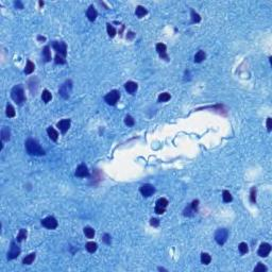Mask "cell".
I'll use <instances>...</instances> for the list:
<instances>
[{
    "label": "cell",
    "mask_w": 272,
    "mask_h": 272,
    "mask_svg": "<svg viewBox=\"0 0 272 272\" xmlns=\"http://www.w3.org/2000/svg\"><path fill=\"white\" fill-rule=\"evenodd\" d=\"M42 224H43L46 229L54 230L56 226H58V221H56V219L54 218V217L49 216V217H47V218H45V219L42 220Z\"/></svg>",
    "instance_id": "cell-8"
},
{
    "label": "cell",
    "mask_w": 272,
    "mask_h": 272,
    "mask_svg": "<svg viewBox=\"0 0 272 272\" xmlns=\"http://www.w3.org/2000/svg\"><path fill=\"white\" fill-rule=\"evenodd\" d=\"M222 198H223V201L224 202H231V201L233 200V198H232V195L230 193V191L229 190H223V193H222Z\"/></svg>",
    "instance_id": "cell-29"
},
{
    "label": "cell",
    "mask_w": 272,
    "mask_h": 272,
    "mask_svg": "<svg viewBox=\"0 0 272 272\" xmlns=\"http://www.w3.org/2000/svg\"><path fill=\"white\" fill-rule=\"evenodd\" d=\"M205 58H206V54H205V52H204V51H202V50H200V51H198V52L196 53V55H195V62H196V63L203 62L204 60H205Z\"/></svg>",
    "instance_id": "cell-19"
},
{
    "label": "cell",
    "mask_w": 272,
    "mask_h": 272,
    "mask_svg": "<svg viewBox=\"0 0 272 272\" xmlns=\"http://www.w3.org/2000/svg\"><path fill=\"white\" fill-rule=\"evenodd\" d=\"M103 240H104L106 243H111V238H110V236H108V234H105V235H104V238H103Z\"/></svg>",
    "instance_id": "cell-42"
},
{
    "label": "cell",
    "mask_w": 272,
    "mask_h": 272,
    "mask_svg": "<svg viewBox=\"0 0 272 272\" xmlns=\"http://www.w3.org/2000/svg\"><path fill=\"white\" fill-rule=\"evenodd\" d=\"M125 90L129 92V94H134L136 90H137V83L133 82V81H129L125 84Z\"/></svg>",
    "instance_id": "cell-15"
},
{
    "label": "cell",
    "mask_w": 272,
    "mask_h": 272,
    "mask_svg": "<svg viewBox=\"0 0 272 272\" xmlns=\"http://www.w3.org/2000/svg\"><path fill=\"white\" fill-rule=\"evenodd\" d=\"M11 97L17 104H21L23 102L26 101V96H25V90H23V85H16L12 88L11 92Z\"/></svg>",
    "instance_id": "cell-2"
},
{
    "label": "cell",
    "mask_w": 272,
    "mask_h": 272,
    "mask_svg": "<svg viewBox=\"0 0 272 272\" xmlns=\"http://www.w3.org/2000/svg\"><path fill=\"white\" fill-rule=\"evenodd\" d=\"M271 122H272V119H271V118H268V119H267V129H268V131H269V132L271 131V129H272Z\"/></svg>",
    "instance_id": "cell-40"
},
{
    "label": "cell",
    "mask_w": 272,
    "mask_h": 272,
    "mask_svg": "<svg viewBox=\"0 0 272 272\" xmlns=\"http://www.w3.org/2000/svg\"><path fill=\"white\" fill-rule=\"evenodd\" d=\"M250 200H251V202H252V203H255V202H256V189L254 188V187H253L252 189H251Z\"/></svg>",
    "instance_id": "cell-38"
},
{
    "label": "cell",
    "mask_w": 272,
    "mask_h": 272,
    "mask_svg": "<svg viewBox=\"0 0 272 272\" xmlns=\"http://www.w3.org/2000/svg\"><path fill=\"white\" fill-rule=\"evenodd\" d=\"M84 234H85V236L87 238H94V236H95V230L90 227V226H86V227H84Z\"/></svg>",
    "instance_id": "cell-23"
},
{
    "label": "cell",
    "mask_w": 272,
    "mask_h": 272,
    "mask_svg": "<svg viewBox=\"0 0 272 272\" xmlns=\"http://www.w3.org/2000/svg\"><path fill=\"white\" fill-rule=\"evenodd\" d=\"M19 254H20V248L17 246V243H15V241H12V243H11L10 250H9V252H8V259L11 260V259L16 258Z\"/></svg>",
    "instance_id": "cell-6"
},
{
    "label": "cell",
    "mask_w": 272,
    "mask_h": 272,
    "mask_svg": "<svg viewBox=\"0 0 272 272\" xmlns=\"http://www.w3.org/2000/svg\"><path fill=\"white\" fill-rule=\"evenodd\" d=\"M26 238H27V231L25 229H21L19 231V233H18V235H17V241L20 243V241H23V240L26 239Z\"/></svg>",
    "instance_id": "cell-30"
},
{
    "label": "cell",
    "mask_w": 272,
    "mask_h": 272,
    "mask_svg": "<svg viewBox=\"0 0 272 272\" xmlns=\"http://www.w3.org/2000/svg\"><path fill=\"white\" fill-rule=\"evenodd\" d=\"M119 98H120V92L114 89V90H111L108 95L105 96L104 100L108 105H116L117 102L119 101Z\"/></svg>",
    "instance_id": "cell-3"
},
{
    "label": "cell",
    "mask_w": 272,
    "mask_h": 272,
    "mask_svg": "<svg viewBox=\"0 0 272 272\" xmlns=\"http://www.w3.org/2000/svg\"><path fill=\"white\" fill-rule=\"evenodd\" d=\"M34 69H35L34 64H33L31 61H28L26 65V68H25V72H26L27 75H30V73H32V72L34 71Z\"/></svg>",
    "instance_id": "cell-25"
},
{
    "label": "cell",
    "mask_w": 272,
    "mask_h": 272,
    "mask_svg": "<svg viewBox=\"0 0 272 272\" xmlns=\"http://www.w3.org/2000/svg\"><path fill=\"white\" fill-rule=\"evenodd\" d=\"M254 271H256V272H258V271H262V272H266L267 271V267L266 266H264L262 264H260L259 262L258 265L256 266L255 268H254Z\"/></svg>",
    "instance_id": "cell-37"
},
{
    "label": "cell",
    "mask_w": 272,
    "mask_h": 272,
    "mask_svg": "<svg viewBox=\"0 0 272 272\" xmlns=\"http://www.w3.org/2000/svg\"><path fill=\"white\" fill-rule=\"evenodd\" d=\"M43 54H44V58H45V60H46V62H49V61H51V52H50V47L49 46H46L45 48H44Z\"/></svg>",
    "instance_id": "cell-27"
},
{
    "label": "cell",
    "mask_w": 272,
    "mask_h": 272,
    "mask_svg": "<svg viewBox=\"0 0 272 272\" xmlns=\"http://www.w3.org/2000/svg\"><path fill=\"white\" fill-rule=\"evenodd\" d=\"M191 19H193V23H199L201 20V17L199 14L196 13L193 10H191Z\"/></svg>",
    "instance_id": "cell-36"
},
{
    "label": "cell",
    "mask_w": 272,
    "mask_h": 272,
    "mask_svg": "<svg viewBox=\"0 0 272 272\" xmlns=\"http://www.w3.org/2000/svg\"><path fill=\"white\" fill-rule=\"evenodd\" d=\"M26 149L27 152L30 155H37V156H42L45 155V150L40 147V145L38 144V141L32 138H29L26 141Z\"/></svg>",
    "instance_id": "cell-1"
},
{
    "label": "cell",
    "mask_w": 272,
    "mask_h": 272,
    "mask_svg": "<svg viewBox=\"0 0 272 272\" xmlns=\"http://www.w3.org/2000/svg\"><path fill=\"white\" fill-rule=\"evenodd\" d=\"M150 223H151V225H153V226H158V224H160V222H158V219H151V221H150Z\"/></svg>",
    "instance_id": "cell-41"
},
{
    "label": "cell",
    "mask_w": 272,
    "mask_h": 272,
    "mask_svg": "<svg viewBox=\"0 0 272 272\" xmlns=\"http://www.w3.org/2000/svg\"><path fill=\"white\" fill-rule=\"evenodd\" d=\"M210 262H212V257H210V254H207V253H202V254H201V262H202V264L208 265Z\"/></svg>",
    "instance_id": "cell-24"
},
{
    "label": "cell",
    "mask_w": 272,
    "mask_h": 272,
    "mask_svg": "<svg viewBox=\"0 0 272 272\" xmlns=\"http://www.w3.org/2000/svg\"><path fill=\"white\" fill-rule=\"evenodd\" d=\"M34 259H35V253H31L23 259V265H31L34 262Z\"/></svg>",
    "instance_id": "cell-20"
},
{
    "label": "cell",
    "mask_w": 272,
    "mask_h": 272,
    "mask_svg": "<svg viewBox=\"0 0 272 272\" xmlns=\"http://www.w3.org/2000/svg\"><path fill=\"white\" fill-rule=\"evenodd\" d=\"M170 98H171L170 94L163 92V94H161V95L158 96V102H166V101H168V100H170Z\"/></svg>",
    "instance_id": "cell-31"
},
{
    "label": "cell",
    "mask_w": 272,
    "mask_h": 272,
    "mask_svg": "<svg viewBox=\"0 0 272 272\" xmlns=\"http://www.w3.org/2000/svg\"><path fill=\"white\" fill-rule=\"evenodd\" d=\"M15 5H16V7H18L19 9H23V4L20 3L19 1H16V2H15Z\"/></svg>",
    "instance_id": "cell-43"
},
{
    "label": "cell",
    "mask_w": 272,
    "mask_h": 272,
    "mask_svg": "<svg viewBox=\"0 0 272 272\" xmlns=\"http://www.w3.org/2000/svg\"><path fill=\"white\" fill-rule=\"evenodd\" d=\"M75 177H87L89 174L88 172V169H87V166L84 164H81L79 166V167L77 168V170H75Z\"/></svg>",
    "instance_id": "cell-12"
},
{
    "label": "cell",
    "mask_w": 272,
    "mask_h": 272,
    "mask_svg": "<svg viewBox=\"0 0 272 272\" xmlns=\"http://www.w3.org/2000/svg\"><path fill=\"white\" fill-rule=\"evenodd\" d=\"M55 63H56V64H65V63H66L65 58H63V56L59 55V54H56V56H55Z\"/></svg>",
    "instance_id": "cell-39"
},
{
    "label": "cell",
    "mask_w": 272,
    "mask_h": 272,
    "mask_svg": "<svg viewBox=\"0 0 272 272\" xmlns=\"http://www.w3.org/2000/svg\"><path fill=\"white\" fill-rule=\"evenodd\" d=\"M156 51H158V53L160 54V56H161L162 59L166 60V61H168V55L167 53H166V45H164V44H158L156 45Z\"/></svg>",
    "instance_id": "cell-14"
},
{
    "label": "cell",
    "mask_w": 272,
    "mask_h": 272,
    "mask_svg": "<svg viewBox=\"0 0 272 272\" xmlns=\"http://www.w3.org/2000/svg\"><path fill=\"white\" fill-rule=\"evenodd\" d=\"M106 30H108V36H111V37H114V36L116 35V30H115L114 27L111 26L110 23H108V25H106Z\"/></svg>",
    "instance_id": "cell-34"
},
{
    "label": "cell",
    "mask_w": 272,
    "mask_h": 272,
    "mask_svg": "<svg viewBox=\"0 0 272 272\" xmlns=\"http://www.w3.org/2000/svg\"><path fill=\"white\" fill-rule=\"evenodd\" d=\"M227 235H229V233H227V231L225 229L217 230V232L215 233V240H216V243L218 245H220V246L224 245L226 239H227Z\"/></svg>",
    "instance_id": "cell-4"
},
{
    "label": "cell",
    "mask_w": 272,
    "mask_h": 272,
    "mask_svg": "<svg viewBox=\"0 0 272 272\" xmlns=\"http://www.w3.org/2000/svg\"><path fill=\"white\" fill-rule=\"evenodd\" d=\"M38 40H45V37H42V36H38Z\"/></svg>",
    "instance_id": "cell-44"
},
{
    "label": "cell",
    "mask_w": 272,
    "mask_h": 272,
    "mask_svg": "<svg viewBox=\"0 0 272 272\" xmlns=\"http://www.w3.org/2000/svg\"><path fill=\"white\" fill-rule=\"evenodd\" d=\"M147 13H148L147 10H146V9H145L144 7H141V5H138V7L136 8V11H135V14H136V16L139 17V18L144 17Z\"/></svg>",
    "instance_id": "cell-21"
},
{
    "label": "cell",
    "mask_w": 272,
    "mask_h": 272,
    "mask_svg": "<svg viewBox=\"0 0 272 272\" xmlns=\"http://www.w3.org/2000/svg\"><path fill=\"white\" fill-rule=\"evenodd\" d=\"M140 193L144 197L148 198V197H150V196H152V195L155 193V188H154V186L151 185V184H145V185H143V186L140 187Z\"/></svg>",
    "instance_id": "cell-10"
},
{
    "label": "cell",
    "mask_w": 272,
    "mask_h": 272,
    "mask_svg": "<svg viewBox=\"0 0 272 272\" xmlns=\"http://www.w3.org/2000/svg\"><path fill=\"white\" fill-rule=\"evenodd\" d=\"M10 129L7 127H3L1 129V140L2 141H9L10 140Z\"/></svg>",
    "instance_id": "cell-17"
},
{
    "label": "cell",
    "mask_w": 272,
    "mask_h": 272,
    "mask_svg": "<svg viewBox=\"0 0 272 272\" xmlns=\"http://www.w3.org/2000/svg\"><path fill=\"white\" fill-rule=\"evenodd\" d=\"M270 252H271V246L267 243H262L260 247H259L258 251H257V253H258V255L260 257H267L270 254Z\"/></svg>",
    "instance_id": "cell-11"
},
{
    "label": "cell",
    "mask_w": 272,
    "mask_h": 272,
    "mask_svg": "<svg viewBox=\"0 0 272 272\" xmlns=\"http://www.w3.org/2000/svg\"><path fill=\"white\" fill-rule=\"evenodd\" d=\"M15 110H14V108L12 106L11 104H8L7 106V116L9 117V118H12V117H14L15 116Z\"/></svg>",
    "instance_id": "cell-32"
},
{
    "label": "cell",
    "mask_w": 272,
    "mask_h": 272,
    "mask_svg": "<svg viewBox=\"0 0 272 272\" xmlns=\"http://www.w3.org/2000/svg\"><path fill=\"white\" fill-rule=\"evenodd\" d=\"M86 250L88 251V252L90 253H94L97 250V248H98V246H97V243H94V241H89V243H86Z\"/></svg>",
    "instance_id": "cell-26"
},
{
    "label": "cell",
    "mask_w": 272,
    "mask_h": 272,
    "mask_svg": "<svg viewBox=\"0 0 272 272\" xmlns=\"http://www.w3.org/2000/svg\"><path fill=\"white\" fill-rule=\"evenodd\" d=\"M238 249H239V251H240V253H241V254H246V253H248V251H249L248 245H247L246 243H239V246H238Z\"/></svg>",
    "instance_id": "cell-33"
},
{
    "label": "cell",
    "mask_w": 272,
    "mask_h": 272,
    "mask_svg": "<svg viewBox=\"0 0 272 272\" xmlns=\"http://www.w3.org/2000/svg\"><path fill=\"white\" fill-rule=\"evenodd\" d=\"M52 47L54 48V50L59 55L65 58L66 54H67V46H66V44L64 42H53Z\"/></svg>",
    "instance_id": "cell-5"
},
{
    "label": "cell",
    "mask_w": 272,
    "mask_h": 272,
    "mask_svg": "<svg viewBox=\"0 0 272 272\" xmlns=\"http://www.w3.org/2000/svg\"><path fill=\"white\" fill-rule=\"evenodd\" d=\"M168 206V201L167 199L165 198H161L156 201V205H155V213L161 215V214H164L165 210H166V207Z\"/></svg>",
    "instance_id": "cell-7"
},
{
    "label": "cell",
    "mask_w": 272,
    "mask_h": 272,
    "mask_svg": "<svg viewBox=\"0 0 272 272\" xmlns=\"http://www.w3.org/2000/svg\"><path fill=\"white\" fill-rule=\"evenodd\" d=\"M125 123L128 125V127H132V125H134L135 121H134V119H133L132 116L127 115V116H125Z\"/></svg>",
    "instance_id": "cell-35"
},
{
    "label": "cell",
    "mask_w": 272,
    "mask_h": 272,
    "mask_svg": "<svg viewBox=\"0 0 272 272\" xmlns=\"http://www.w3.org/2000/svg\"><path fill=\"white\" fill-rule=\"evenodd\" d=\"M47 133H48V136L50 137V139L53 141H56L58 138H59V133L52 128V127H49L47 129Z\"/></svg>",
    "instance_id": "cell-18"
},
{
    "label": "cell",
    "mask_w": 272,
    "mask_h": 272,
    "mask_svg": "<svg viewBox=\"0 0 272 272\" xmlns=\"http://www.w3.org/2000/svg\"><path fill=\"white\" fill-rule=\"evenodd\" d=\"M42 99H43V101L45 102V103H48V102L52 99V95H51V92H49V90H47V89H45L43 92V94H42Z\"/></svg>",
    "instance_id": "cell-22"
},
{
    "label": "cell",
    "mask_w": 272,
    "mask_h": 272,
    "mask_svg": "<svg viewBox=\"0 0 272 272\" xmlns=\"http://www.w3.org/2000/svg\"><path fill=\"white\" fill-rule=\"evenodd\" d=\"M195 213H197V210H195V208H193L191 207V205H188V206L184 210V216H188V217H190V216H193L195 215Z\"/></svg>",
    "instance_id": "cell-28"
},
{
    "label": "cell",
    "mask_w": 272,
    "mask_h": 272,
    "mask_svg": "<svg viewBox=\"0 0 272 272\" xmlns=\"http://www.w3.org/2000/svg\"><path fill=\"white\" fill-rule=\"evenodd\" d=\"M71 92V81H66L60 88V95L64 99H67L69 97V94Z\"/></svg>",
    "instance_id": "cell-9"
},
{
    "label": "cell",
    "mask_w": 272,
    "mask_h": 272,
    "mask_svg": "<svg viewBox=\"0 0 272 272\" xmlns=\"http://www.w3.org/2000/svg\"><path fill=\"white\" fill-rule=\"evenodd\" d=\"M86 16H87V18H88L90 21H94V20H96V18H97V16H98V13H97V11H96V9L92 5H90V7L87 9V12H86Z\"/></svg>",
    "instance_id": "cell-16"
},
{
    "label": "cell",
    "mask_w": 272,
    "mask_h": 272,
    "mask_svg": "<svg viewBox=\"0 0 272 272\" xmlns=\"http://www.w3.org/2000/svg\"><path fill=\"white\" fill-rule=\"evenodd\" d=\"M58 128L62 131V133H66L70 128V120L69 119H63L61 121L58 122Z\"/></svg>",
    "instance_id": "cell-13"
}]
</instances>
